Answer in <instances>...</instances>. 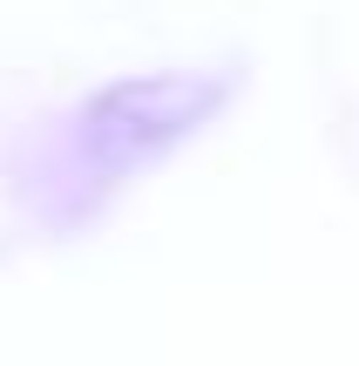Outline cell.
<instances>
[{"label": "cell", "instance_id": "1", "mask_svg": "<svg viewBox=\"0 0 359 366\" xmlns=\"http://www.w3.org/2000/svg\"><path fill=\"white\" fill-rule=\"evenodd\" d=\"M231 81L224 75H197V68H170V75H143V81H116L95 102H81L68 116V129L48 149V217L68 224L81 210H95V197L122 190L129 170L156 163L163 149H176L183 136H197L203 122L224 109Z\"/></svg>", "mask_w": 359, "mask_h": 366}]
</instances>
